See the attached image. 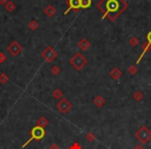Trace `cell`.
<instances>
[{
  "label": "cell",
  "mask_w": 151,
  "mask_h": 149,
  "mask_svg": "<svg viewBox=\"0 0 151 149\" xmlns=\"http://www.w3.org/2000/svg\"><path fill=\"white\" fill-rule=\"evenodd\" d=\"M9 2V0H0V5H5Z\"/></svg>",
  "instance_id": "f546056e"
},
{
  "label": "cell",
  "mask_w": 151,
  "mask_h": 149,
  "mask_svg": "<svg viewBox=\"0 0 151 149\" xmlns=\"http://www.w3.org/2000/svg\"><path fill=\"white\" fill-rule=\"evenodd\" d=\"M7 51H9V53L12 55V56L16 57L22 53V51H23V47H22L18 42L14 40V42H12L11 44L9 45V47H7Z\"/></svg>",
  "instance_id": "52a82bcc"
},
{
  "label": "cell",
  "mask_w": 151,
  "mask_h": 149,
  "mask_svg": "<svg viewBox=\"0 0 151 149\" xmlns=\"http://www.w3.org/2000/svg\"><path fill=\"white\" fill-rule=\"evenodd\" d=\"M81 9H89L92 4V0H80Z\"/></svg>",
  "instance_id": "2e32d148"
},
{
  "label": "cell",
  "mask_w": 151,
  "mask_h": 149,
  "mask_svg": "<svg viewBox=\"0 0 151 149\" xmlns=\"http://www.w3.org/2000/svg\"><path fill=\"white\" fill-rule=\"evenodd\" d=\"M110 76L113 80H119L122 77V71H120L118 67H114L111 71H110Z\"/></svg>",
  "instance_id": "30bf717a"
},
{
  "label": "cell",
  "mask_w": 151,
  "mask_h": 149,
  "mask_svg": "<svg viewBox=\"0 0 151 149\" xmlns=\"http://www.w3.org/2000/svg\"><path fill=\"white\" fill-rule=\"evenodd\" d=\"M60 71H61V69L59 68V66H57V65H54V66L51 67V73H52V75H54V76L59 75Z\"/></svg>",
  "instance_id": "603a6c76"
},
{
  "label": "cell",
  "mask_w": 151,
  "mask_h": 149,
  "mask_svg": "<svg viewBox=\"0 0 151 149\" xmlns=\"http://www.w3.org/2000/svg\"><path fill=\"white\" fill-rule=\"evenodd\" d=\"M139 44H140V40H139L138 37H136V36H132V37L129 38V45L132 47H137Z\"/></svg>",
  "instance_id": "7402d4cb"
},
{
  "label": "cell",
  "mask_w": 151,
  "mask_h": 149,
  "mask_svg": "<svg viewBox=\"0 0 151 149\" xmlns=\"http://www.w3.org/2000/svg\"><path fill=\"white\" fill-rule=\"evenodd\" d=\"M69 147H70V149H82V146H81L78 142H75L71 146H69Z\"/></svg>",
  "instance_id": "484cf974"
},
{
  "label": "cell",
  "mask_w": 151,
  "mask_h": 149,
  "mask_svg": "<svg viewBox=\"0 0 151 149\" xmlns=\"http://www.w3.org/2000/svg\"><path fill=\"white\" fill-rule=\"evenodd\" d=\"M65 149H70V147H66V148H65Z\"/></svg>",
  "instance_id": "4dcf8cb0"
},
{
  "label": "cell",
  "mask_w": 151,
  "mask_h": 149,
  "mask_svg": "<svg viewBox=\"0 0 151 149\" xmlns=\"http://www.w3.org/2000/svg\"><path fill=\"white\" fill-rule=\"evenodd\" d=\"M69 63H70V65L76 69V71H80L87 65L88 60H87V58L82 54V53H76V54L70 58Z\"/></svg>",
  "instance_id": "3957f363"
},
{
  "label": "cell",
  "mask_w": 151,
  "mask_h": 149,
  "mask_svg": "<svg viewBox=\"0 0 151 149\" xmlns=\"http://www.w3.org/2000/svg\"><path fill=\"white\" fill-rule=\"evenodd\" d=\"M45 14L48 16L49 18H52L56 15V9H55L53 5H48V6L45 9Z\"/></svg>",
  "instance_id": "4fadbf2b"
},
{
  "label": "cell",
  "mask_w": 151,
  "mask_h": 149,
  "mask_svg": "<svg viewBox=\"0 0 151 149\" xmlns=\"http://www.w3.org/2000/svg\"><path fill=\"white\" fill-rule=\"evenodd\" d=\"M134 149H146V148H145L142 144H139V145H137V146H134Z\"/></svg>",
  "instance_id": "f1b7e54d"
},
{
  "label": "cell",
  "mask_w": 151,
  "mask_h": 149,
  "mask_svg": "<svg viewBox=\"0 0 151 149\" xmlns=\"http://www.w3.org/2000/svg\"><path fill=\"white\" fill-rule=\"evenodd\" d=\"M127 6L124 0H101L97 3V9L103 13V19L108 18L110 21H115Z\"/></svg>",
  "instance_id": "6da1fadb"
},
{
  "label": "cell",
  "mask_w": 151,
  "mask_h": 149,
  "mask_svg": "<svg viewBox=\"0 0 151 149\" xmlns=\"http://www.w3.org/2000/svg\"><path fill=\"white\" fill-rule=\"evenodd\" d=\"M49 149H60V147H59V145L56 144V143H53V144L50 145Z\"/></svg>",
  "instance_id": "4316f807"
},
{
  "label": "cell",
  "mask_w": 151,
  "mask_h": 149,
  "mask_svg": "<svg viewBox=\"0 0 151 149\" xmlns=\"http://www.w3.org/2000/svg\"><path fill=\"white\" fill-rule=\"evenodd\" d=\"M0 88H1V87H0Z\"/></svg>",
  "instance_id": "1f68e13d"
},
{
  "label": "cell",
  "mask_w": 151,
  "mask_h": 149,
  "mask_svg": "<svg viewBox=\"0 0 151 149\" xmlns=\"http://www.w3.org/2000/svg\"><path fill=\"white\" fill-rule=\"evenodd\" d=\"M46 134L47 132L44 127H40V126H38V125H35L31 130H30V138L22 145V148H25V147L27 146V145H29L33 140L40 141L42 139H44L45 137H46Z\"/></svg>",
  "instance_id": "7a4b0ae2"
},
{
  "label": "cell",
  "mask_w": 151,
  "mask_h": 149,
  "mask_svg": "<svg viewBox=\"0 0 151 149\" xmlns=\"http://www.w3.org/2000/svg\"><path fill=\"white\" fill-rule=\"evenodd\" d=\"M56 108L61 114H67L71 110L73 105H71V103L68 99L63 97V99H61L60 101L56 104Z\"/></svg>",
  "instance_id": "8992f818"
},
{
  "label": "cell",
  "mask_w": 151,
  "mask_h": 149,
  "mask_svg": "<svg viewBox=\"0 0 151 149\" xmlns=\"http://www.w3.org/2000/svg\"><path fill=\"white\" fill-rule=\"evenodd\" d=\"M128 73H130V75H136L137 73H138V66L137 65H130L129 67H128Z\"/></svg>",
  "instance_id": "cb8c5ba5"
},
{
  "label": "cell",
  "mask_w": 151,
  "mask_h": 149,
  "mask_svg": "<svg viewBox=\"0 0 151 149\" xmlns=\"http://www.w3.org/2000/svg\"><path fill=\"white\" fill-rule=\"evenodd\" d=\"M78 47L82 51H87L89 48H90V42H89L88 40H86V38H82L81 40H79Z\"/></svg>",
  "instance_id": "7c38bea8"
},
{
  "label": "cell",
  "mask_w": 151,
  "mask_h": 149,
  "mask_svg": "<svg viewBox=\"0 0 151 149\" xmlns=\"http://www.w3.org/2000/svg\"><path fill=\"white\" fill-rule=\"evenodd\" d=\"M52 95L55 99H58V101L61 99H63V92H62V90H60V89H55V90L53 91Z\"/></svg>",
  "instance_id": "9a60e30c"
},
{
  "label": "cell",
  "mask_w": 151,
  "mask_h": 149,
  "mask_svg": "<svg viewBox=\"0 0 151 149\" xmlns=\"http://www.w3.org/2000/svg\"><path fill=\"white\" fill-rule=\"evenodd\" d=\"M146 38H147V42H148L149 44H151V31L148 32V34H147Z\"/></svg>",
  "instance_id": "83f0119b"
},
{
  "label": "cell",
  "mask_w": 151,
  "mask_h": 149,
  "mask_svg": "<svg viewBox=\"0 0 151 149\" xmlns=\"http://www.w3.org/2000/svg\"><path fill=\"white\" fill-rule=\"evenodd\" d=\"M93 104H94L97 108H103L104 106L106 105L105 97L101 96V95H96V96L94 97V99H93Z\"/></svg>",
  "instance_id": "8fae6325"
},
{
  "label": "cell",
  "mask_w": 151,
  "mask_h": 149,
  "mask_svg": "<svg viewBox=\"0 0 151 149\" xmlns=\"http://www.w3.org/2000/svg\"><path fill=\"white\" fill-rule=\"evenodd\" d=\"M36 125L40 126V127L46 128L47 126L49 125V120L47 119L45 116H40V117L37 119V121H36Z\"/></svg>",
  "instance_id": "5bb4252c"
},
{
  "label": "cell",
  "mask_w": 151,
  "mask_h": 149,
  "mask_svg": "<svg viewBox=\"0 0 151 149\" xmlns=\"http://www.w3.org/2000/svg\"><path fill=\"white\" fill-rule=\"evenodd\" d=\"M66 4L68 5V9L64 13V15H66L67 13H69L70 11L79 12V9H81L80 0H66Z\"/></svg>",
  "instance_id": "ba28073f"
},
{
  "label": "cell",
  "mask_w": 151,
  "mask_h": 149,
  "mask_svg": "<svg viewBox=\"0 0 151 149\" xmlns=\"http://www.w3.org/2000/svg\"><path fill=\"white\" fill-rule=\"evenodd\" d=\"M132 99H134L136 101H141L143 99H144V94H143L141 91H139V90H137L136 92L132 94Z\"/></svg>",
  "instance_id": "d6986e66"
},
{
  "label": "cell",
  "mask_w": 151,
  "mask_h": 149,
  "mask_svg": "<svg viewBox=\"0 0 151 149\" xmlns=\"http://www.w3.org/2000/svg\"><path fill=\"white\" fill-rule=\"evenodd\" d=\"M85 138H86V140L88 141V142H93V141L96 140V135H95L94 132H87V134H86Z\"/></svg>",
  "instance_id": "ffe728a7"
},
{
  "label": "cell",
  "mask_w": 151,
  "mask_h": 149,
  "mask_svg": "<svg viewBox=\"0 0 151 149\" xmlns=\"http://www.w3.org/2000/svg\"><path fill=\"white\" fill-rule=\"evenodd\" d=\"M5 9H6L9 13H13L16 9V4L14 1H9V2L5 4Z\"/></svg>",
  "instance_id": "ac0fdd59"
},
{
  "label": "cell",
  "mask_w": 151,
  "mask_h": 149,
  "mask_svg": "<svg viewBox=\"0 0 151 149\" xmlns=\"http://www.w3.org/2000/svg\"><path fill=\"white\" fill-rule=\"evenodd\" d=\"M40 56L45 59V61H46V62L51 63L52 61H54L55 59L57 58V52L52 48V47L48 46V47H46V48H45V50L42 52Z\"/></svg>",
  "instance_id": "5b68a950"
},
{
  "label": "cell",
  "mask_w": 151,
  "mask_h": 149,
  "mask_svg": "<svg viewBox=\"0 0 151 149\" xmlns=\"http://www.w3.org/2000/svg\"><path fill=\"white\" fill-rule=\"evenodd\" d=\"M28 27H29L32 31H34V30L38 29V27H40V24H38V22L35 21V20H31V21L28 23Z\"/></svg>",
  "instance_id": "e0dca14e"
},
{
  "label": "cell",
  "mask_w": 151,
  "mask_h": 149,
  "mask_svg": "<svg viewBox=\"0 0 151 149\" xmlns=\"http://www.w3.org/2000/svg\"><path fill=\"white\" fill-rule=\"evenodd\" d=\"M9 78L7 77L6 73H0V83L1 84H6L7 82H9Z\"/></svg>",
  "instance_id": "44dd1931"
},
{
  "label": "cell",
  "mask_w": 151,
  "mask_h": 149,
  "mask_svg": "<svg viewBox=\"0 0 151 149\" xmlns=\"http://www.w3.org/2000/svg\"><path fill=\"white\" fill-rule=\"evenodd\" d=\"M134 137L141 144L145 145L151 140V130L146 125H142L134 132Z\"/></svg>",
  "instance_id": "277c9868"
},
{
  "label": "cell",
  "mask_w": 151,
  "mask_h": 149,
  "mask_svg": "<svg viewBox=\"0 0 151 149\" xmlns=\"http://www.w3.org/2000/svg\"><path fill=\"white\" fill-rule=\"evenodd\" d=\"M5 61H6V56H5V54L2 52H0V64L4 63Z\"/></svg>",
  "instance_id": "d4e9b609"
},
{
  "label": "cell",
  "mask_w": 151,
  "mask_h": 149,
  "mask_svg": "<svg viewBox=\"0 0 151 149\" xmlns=\"http://www.w3.org/2000/svg\"><path fill=\"white\" fill-rule=\"evenodd\" d=\"M142 48H143V52L141 53L140 57H139V59L137 60V64H139V63L141 62V60H142V58L145 56V54H146L148 51L151 50V44H149L148 42H145L144 44L142 45Z\"/></svg>",
  "instance_id": "9c48e42d"
}]
</instances>
